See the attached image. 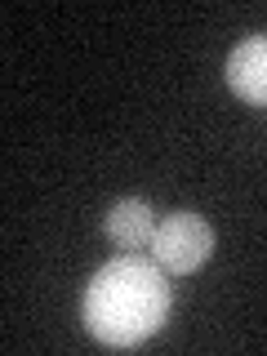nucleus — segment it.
I'll return each instance as SVG.
<instances>
[{
  "mask_svg": "<svg viewBox=\"0 0 267 356\" xmlns=\"http://www.w3.org/2000/svg\"><path fill=\"white\" fill-rule=\"evenodd\" d=\"M85 330L107 348H138L143 339H152L170 316V281L165 267L120 254V259L103 263L85 285L81 298Z\"/></svg>",
  "mask_w": 267,
  "mask_h": 356,
  "instance_id": "1",
  "label": "nucleus"
},
{
  "mask_svg": "<svg viewBox=\"0 0 267 356\" xmlns=\"http://www.w3.org/2000/svg\"><path fill=\"white\" fill-rule=\"evenodd\" d=\"M209 254H214V232H209V222L200 214H192V209H174V214H165L161 222H156L152 259L161 263L165 272L187 276V272H196Z\"/></svg>",
  "mask_w": 267,
  "mask_h": 356,
  "instance_id": "2",
  "label": "nucleus"
},
{
  "mask_svg": "<svg viewBox=\"0 0 267 356\" xmlns=\"http://www.w3.org/2000/svg\"><path fill=\"white\" fill-rule=\"evenodd\" d=\"M227 85L241 103L267 107V31L245 36L236 49L227 54Z\"/></svg>",
  "mask_w": 267,
  "mask_h": 356,
  "instance_id": "3",
  "label": "nucleus"
},
{
  "mask_svg": "<svg viewBox=\"0 0 267 356\" xmlns=\"http://www.w3.org/2000/svg\"><path fill=\"white\" fill-rule=\"evenodd\" d=\"M152 232H156V209L147 200L125 196L107 209V236H111V245H120V250H143V245H152Z\"/></svg>",
  "mask_w": 267,
  "mask_h": 356,
  "instance_id": "4",
  "label": "nucleus"
}]
</instances>
